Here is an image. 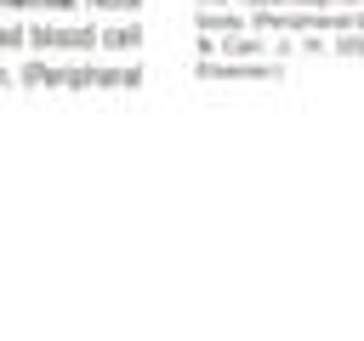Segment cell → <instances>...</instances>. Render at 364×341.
Returning a JSON list of instances; mask_svg holds the SVG:
<instances>
[{"label":"cell","instance_id":"1","mask_svg":"<svg viewBox=\"0 0 364 341\" xmlns=\"http://www.w3.org/2000/svg\"><path fill=\"white\" fill-rule=\"evenodd\" d=\"M222 51H228V57H250L256 45H250V40H222Z\"/></svg>","mask_w":364,"mask_h":341},{"label":"cell","instance_id":"2","mask_svg":"<svg viewBox=\"0 0 364 341\" xmlns=\"http://www.w3.org/2000/svg\"><path fill=\"white\" fill-rule=\"evenodd\" d=\"M341 51H364V40H341Z\"/></svg>","mask_w":364,"mask_h":341}]
</instances>
